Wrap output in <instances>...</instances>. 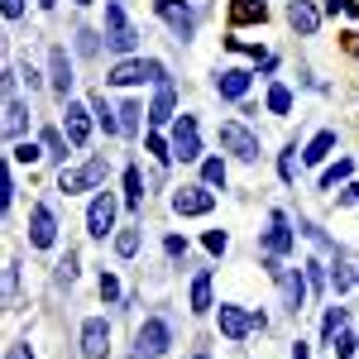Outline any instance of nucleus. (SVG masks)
<instances>
[{"label":"nucleus","instance_id":"obj_1","mask_svg":"<svg viewBox=\"0 0 359 359\" xmlns=\"http://www.w3.org/2000/svg\"><path fill=\"white\" fill-rule=\"evenodd\" d=\"M106 172H111L106 154H96V158H86L82 168H62V172H57V187H62L67 196L86 192V187H101V182H106Z\"/></svg>","mask_w":359,"mask_h":359},{"label":"nucleus","instance_id":"obj_2","mask_svg":"<svg viewBox=\"0 0 359 359\" xmlns=\"http://www.w3.org/2000/svg\"><path fill=\"white\" fill-rule=\"evenodd\" d=\"M106 43H111V53H135L139 48V34L120 0H106Z\"/></svg>","mask_w":359,"mask_h":359},{"label":"nucleus","instance_id":"obj_3","mask_svg":"<svg viewBox=\"0 0 359 359\" xmlns=\"http://www.w3.org/2000/svg\"><path fill=\"white\" fill-rule=\"evenodd\" d=\"M111 86H139V82H168L163 62H154V57H130V62H115L111 77H106Z\"/></svg>","mask_w":359,"mask_h":359},{"label":"nucleus","instance_id":"obj_4","mask_svg":"<svg viewBox=\"0 0 359 359\" xmlns=\"http://www.w3.org/2000/svg\"><path fill=\"white\" fill-rule=\"evenodd\" d=\"M168 345H172V331H168V321H163V316H149V321L139 326V335H135V355L158 359V355H168Z\"/></svg>","mask_w":359,"mask_h":359},{"label":"nucleus","instance_id":"obj_5","mask_svg":"<svg viewBox=\"0 0 359 359\" xmlns=\"http://www.w3.org/2000/svg\"><path fill=\"white\" fill-rule=\"evenodd\" d=\"M154 10H158V20H168V29L177 34V43H187L196 34V10L187 0H154Z\"/></svg>","mask_w":359,"mask_h":359},{"label":"nucleus","instance_id":"obj_6","mask_svg":"<svg viewBox=\"0 0 359 359\" xmlns=\"http://www.w3.org/2000/svg\"><path fill=\"white\" fill-rule=\"evenodd\" d=\"M264 326H269L264 311H245V306H225L221 302V331L230 335V340H245L249 331H264Z\"/></svg>","mask_w":359,"mask_h":359},{"label":"nucleus","instance_id":"obj_7","mask_svg":"<svg viewBox=\"0 0 359 359\" xmlns=\"http://www.w3.org/2000/svg\"><path fill=\"white\" fill-rule=\"evenodd\" d=\"M269 273H273L278 287H283V306L297 316V311H302V302H306V278L297 273V269H283L278 259H269Z\"/></svg>","mask_w":359,"mask_h":359},{"label":"nucleus","instance_id":"obj_8","mask_svg":"<svg viewBox=\"0 0 359 359\" xmlns=\"http://www.w3.org/2000/svg\"><path fill=\"white\" fill-rule=\"evenodd\" d=\"M221 144L235 154V158H245V163L259 158V135H249L240 120H225V125H221Z\"/></svg>","mask_w":359,"mask_h":359},{"label":"nucleus","instance_id":"obj_9","mask_svg":"<svg viewBox=\"0 0 359 359\" xmlns=\"http://www.w3.org/2000/svg\"><path fill=\"white\" fill-rule=\"evenodd\" d=\"M106 350H111V326H106V316H86L82 321V355L106 359Z\"/></svg>","mask_w":359,"mask_h":359},{"label":"nucleus","instance_id":"obj_10","mask_svg":"<svg viewBox=\"0 0 359 359\" xmlns=\"http://www.w3.org/2000/svg\"><path fill=\"white\" fill-rule=\"evenodd\" d=\"M196 154H201V139H196V120H192V115H182V120L172 125V158H177V163H192Z\"/></svg>","mask_w":359,"mask_h":359},{"label":"nucleus","instance_id":"obj_11","mask_svg":"<svg viewBox=\"0 0 359 359\" xmlns=\"http://www.w3.org/2000/svg\"><path fill=\"white\" fill-rule=\"evenodd\" d=\"M211 206H216L211 187H182V192H172V211L177 216H206Z\"/></svg>","mask_w":359,"mask_h":359},{"label":"nucleus","instance_id":"obj_12","mask_svg":"<svg viewBox=\"0 0 359 359\" xmlns=\"http://www.w3.org/2000/svg\"><path fill=\"white\" fill-rule=\"evenodd\" d=\"M115 230V196L101 192L96 201H91V211H86V235H96V240H106Z\"/></svg>","mask_w":359,"mask_h":359},{"label":"nucleus","instance_id":"obj_13","mask_svg":"<svg viewBox=\"0 0 359 359\" xmlns=\"http://www.w3.org/2000/svg\"><path fill=\"white\" fill-rule=\"evenodd\" d=\"M91 115H96V111H86V106H72V101H67V115H62V135H67V144H72V149H86V135H91Z\"/></svg>","mask_w":359,"mask_h":359},{"label":"nucleus","instance_id":"obj_14","mask_svg":"<svg viewBox=\"0 0 359 359\" xmlns=\"http://www.w3.org/2000/svg\"><path fill=\"white\" fill-rule=\"evenodd\" d=\"M53 240H57L53 211H48V206H34V211H29V245H34V249H48Z\"/></svg>","mask_w":359,"mask_h":359},{"label":"nucleus","instance_id":"obj_15","mask_svg":"<svg viewBox=\"0 0 359 359\" xmlns=\"http://www.w3.org/2000/svg\"><path fill=\"white\" fill-rule=\"evenodd\" d=\"M287 249H292V230L283 221V211H273V225L264 230V254H269V259H283Z\"/></svg>","mask_w":359,"mask_h":359},{"label":"nucleus","instance_id":"obj_16","mask_svg":"<svg viewBox=\"0 0 359 359\" xmlns=\"http://www.w3.org/2000/svg\"><path fill=\"white\" fill-rule=\"evenodd\" d=\"M287 25L311 39V34L321 29V15H316V5H311V0H292V5H287Z\"/></svg>","mask_w":359,"mask_h":359},{"label":"nucleus","instance_id":"obj_17","mask_svg":"<svg viewBox=\"0 0 359 359\" xmlns=\"http://www.w3.org/2000/svg\"><path fill=\"white\" fill-rule=\"evenodd\" d=\"M269 5L264 0H230V25H264Z\"/></svg>","mask_w":359,"mask_h":359},{"label":"nucleus","instance_id":"obj_18","mask_svg":"<svg viewBox=\"0 0 359 359\" xmlns=\"http://www.w3.org/2000/svg\"><path fill=\"white\" fill-rule=\"evenodd\" d=\"M216 91H221L225 101H240V96L249 91V72L245 67H225L221 77H216Z\"/></svg>","mask_w":359,"mask_h":359},{"label":"nucleus","instance_id":"obj_19","mask_svg":"<svg viewBox=\"0 0 359 359\" xmlns=\"http://www.w3.org/2000/svg\"><path fill=\"white\" fill-rule=\"evenodd\" d=\"M172 106H177L172 82H158V96H154V106H149V120H154V125H168V120H172Z\"/></svg>","mask_w":359,"mask_h":359},{"label":"nucleus","instance_id":"obj_20","mask_svg":"<svg viewBox=\"0 0 359 359\" xmlns=\"http://www.w3.org/2000/svg\"><path fill=\"white\" fill-rule=\"evenodd\" d=\"M331 149H335V130H321V135L302 149V163H321V158H331Z\"/></svg>","mask_w":359,"mask_h":359},{"label":"nucleus","instance_id":"obj_21","mask_svg":"<svg viewBox=\"0 0 359 359\" xmlns=\"http://www.w3.org/2000/svg\"><path fill=\"white\" fill-rule=\"evenodd\" d=\"M25 115H29V106L20 101V96H5V135H10V139L25 130Z\"/></svg>","mask_w":359,"mask_h":359},{"label":"nucleus","instance_id":"obj_22","mask_svg":"<svg viewBox=\"0 0 359 359\" xmlns=\"http://www.w3.org/2000/svg\"><path fill=\"white\" fill-rule=\"evenodd\" d=\"M53 91H57V96H67V91H72V62H67L62 48H53Z\"/></svg>","mask_w":359,"mask_h":359},{"label":"nucleus","instance_id":"obj_23","mask_svg":"<svg viewBox=\"0 0 359 359\" xmlns=\"http://www.w3.org/2000/svg\"><path fill=\"white\" fill-rule=\"evenodd\" d=\"M125 206H130V211H139V206H144V177H139V168H130V172H125Z\"/></svg>","mask_w":359,"mask_h":359},{"label":"nucleus","instance_id":"obj_24","mask_svg":"<svg viewBox=\"0 0 359 359\" xmlns=\"http://www.w3.org/2000/svg\"><path fill=\"white\" fill-rule=\"evenodd\" d=\"M192 311H211V273L192 278Z\"/></svg>","mask_w":359,"mask_h":359},{"label":"nucleus","instance_id":"obj_25","mask_svg":"<svg viewBox=\"0 0 359 359\" xmlns=\"http://www.w3.org/2000/svg\"><path fill=\"white\" fill-rule=\"evenodd\" d=\"M350 172H355V163H350V158H340L335 168H326V172H321V192H335V182H345Z\"/></svg>","mask_w":359,"mask_h":359},{"label":"nucleus","instance_id":"obj_26","mask_svg":"<svg viewBox=\"0 0 359 359\" xmlns=\"http://www.w3.org/2000/svg\"><path fill=\"white\" fill-rule=\"evenodd\" d=\"M91 111H96V120H101V125H106V135H120V111H111V106H106V96H96V101H91Z\"/></svg>","mask_w":359,"mask_h":359},{"label":"nucleus","instance_id":"obj_27","mask_svg":"<svg viewBox=\"0 0 359 359\" xmlns=\"http://www.w3.org/2000/svg\"><path fill=\"white\" fill-rule=\"evenodd\" d=\"M340 331H345V306H331V311L321 316V340H335Z\"/></svg>","mask_w":359,"mask_h":359},{"label":"nucleus","instance_id":"obj_28","mask_svg":"<svg viewBox=\"0 0 359 359\" xmlns=\"http://www.w3.org/2000/svg\"><path fill=\"white\" fill-rule=\"evenodd\" d=\"M269 111H273V115H287V111H292V91H287L283 82L269 86Z\"/></svg>","mask_w":359,"mask_h":359},{"label":"nucleus","instance_id":"obj_29","mask_svg":"<svg viewBox=\"0 0 359 359\" xmlns=\"http://www.w3.org/2000/svg\"><path fill=\"white\" fill-rule=\"evenodd\" d=\"M135 249H139V225H125V230L115 235V254H120V259H130Z\"/></svg>","mask_w":359,"mask_h":359},{"label":"nucleus","instance_id":"obj_30","mask_svg":"<svg viewBox=\"0 0 359 359\" xmlns=\"http://www.w3.org/2000/svg\"><path fill=\"white\" fill-rule=\"evenodd\" d=\"M278 172H283V182H287V187L297 182V144H287V149H283V158H278Z\"/></svg>","mask_w":359,"mask_h":359},{"label":"nucleus","instance_id":"obj_31","mask_svg":"<svg viewBox=\"0 0 359 359\" xmlns=\"http://www.w3.org/2000/svg\"><path fill=\"white\" fill-rule=\"evenodd\" d=\"M43 149H48V158H67V139H62V130H43Z\"/></svg>","mask_w":359,"mask_h":359},{"label":"nucleus","instance_id":"obj_32","mask_svg":"<svg viewBox=\"0 0 359 359\" xmlns=\"http://www.w3.org/2000/svg\"><path fill=\"white\" fill-rule=\"evenodd\" d=\"M201 177H206V187H225V163L221 158H206L201 163Z\"/></svg>","mask_w":359,"mask_h":359},{"label":"nucleus","instance_id":"obj_33","mask_svg":"<svg viewBox=\"0 0 359 359\" xmlns=\"http://www.w3.org/2000/svg\"><path fill=\"white\" fill-rule=\"evenodd\" d=\"M10 154H15V158H20V163H39V158H43V149H39V144H15V149H10Z\"/></svg>","mask_w":359,"mask_h":359},{"label":"nucleus","instance_id":"obj_34","mask_svg":"<svg viewBox=\"0 0 359 359\" xmlns=\"http://www.w3.org/2000/svg\"><path fill=\"white\" fill-rule=\"evenodd\" d=\"M331 345H335V355H340V359H355V345H359V340H355L350 331H340V335L331 340Z\"/></svg>","mask_w":359,"mask_h":359},{"label":"nucleus","instance_id":"obj_35","mask_svg":"<svg viewBox=\"0 0 359 359\" xmlns=\"http://www.w3.org/2000/svg\"><path fill=\"white\" fill-rule=\"evenodd\" d=\"M135 125H139V106H135V101H125V106H120V130L135 135Z\"/></svg>","mask_w":359,"mask_h":359},{"label":"nucleus","instance_id":"obj_36","mask_svg":"<svg viewBox=\"0 0 359 359\" xmlns=\"http://www.w3.org/2000/svg\"><path fill=\"white\" fill-rule=\"evenodd\" d=\"M331 283H335V292H345V287H355V273H350L345 264H335V269H331Z\"/></svg>","mask_w":359,"mask_h":359},{"label":"nucleus","instance_id":"obj_37","mask_svg":"<svg viewBox=\"0 0 359 359\" xmlns=\"http://www.w3.org/2000/svg\"><path fill=\"white\" fill-rule=\"evenodd\" d=\"M15 201V182H10V168H0V206Z\"/></svg>","mask_w":359,"mask_h":359},{"label":"nucleus","instance_id":"obj_38","mask_svg":"<svg viewBox=\"0 0 359 359\" xmlns=\"http://www.w3.org/2000/svg\"><path fill=\"white\" fill-rule=\"evenodd\" d=\"M57 283H77V259H72V254L57 264Z\"/></svg>","mask_w":359,"mask_h":359},{"label":"nucleus","instance_id":"obj_39","mask_svg":"<svg viewBox=\"0 0 359 359\" xmlns=\"http://www.w3.org/2000/svg\"><path fill=\"white\" fill-rule=\"evenodd\" d=\"M225 245H230L225 230H206V249H211V254H225Z\"/></svg>","mask_w":359,"mask_h":359},{"label":"nucleus","instance_id":"obj_40","mask_svg":"<svg viewBox=\"0 0 359 359\" xmlns=\"http://www.w3.org/2000/svg\"><path fill=\"white\" fill-rule=\"evenodd\" d=\"M101 297H106V302H120V283H115L111 273L101 278Z\"/></svg>","mask_w":359,"mask_h":359},{"label":"nucleus","instance_id":"obj_41","mask_svg":"<svg viewBox=\"0 0 359 359\" xmlns=\"http://www.w3.org/2000/svg\"><path fill=\"white\" fill-rule=\"evenodd\" d=\"M168 149H172V144H168L163 135H149V154H158V158H172Z\"/></svg>","mask_w":359,"mask_h":359},{"label":"nucleus","instance_id":"obj_42","mask_svg":"<svg viewBox=\"0 0 359 359\" xmlns=\"http://www.w3.org/2000/svg\"><path fill=\"white\" fill-rule=\"evenodd\" d=\"M0 10H5V20H20L25 15V0H0Z\"/></svg>","mask_w":359,"mask_h":359},{"label":"nucleus","instance_id":"obj_43","mask_svg":"<svg viewBox=\"0 0 359 359\" xmlns=\"http://www.w3.org/2000/svg\"><path fill=\"white\" fill-rule=\"evenodd\" d=\"M168 254L182 259V254H187V240H182V235H168Z\"/></svg>","mask_w":359,"mask_h":359},{"label":"nucleus","instance_id":"obj_44","mask_svg":"<svg viewBox=\"0 0 359 359\" xmlns=\"http://www.w3.org/2000/svg\"><path fill=\"white\" fill-rule=\"evenodd\" d=\"M77 48H82V53H96V34H91V29L77 34Z\"/></svg>","mask_w":359,"mask_h":359},{"label":"nucleus","instance_id":"obj_45","mask_svg":"<svg viewBox=\"0 0 359 359\" xmlns=\"http://www.w3.org/2000/svg\"><path fill=\"white\" fill-rule=\"evenodd\" d=\"M321 278H326V273H321V264L311 259V264H306V283H311V287H321Z\"/></svg>","mask_w":359,"mask_h":359},{"label":"nucleus","instance_id":"obj_46","mask_svg":"<svg viewBox=\"0 0 359 359\" xmlns=\"http://www.w3.org/2000/svg\"><path fill=\"white\" fill-rule=\"evenodd\" d=\"M335 201H359V182H355V187H345V192L335 196Z\"/></svg>","mask_w":359,"mask_h":359},{"label":"nucleus","instance_id":"obj_47","mask_svg":"<svg viewBox=\"0 0 359 359\" xmlns=\"http://www.w3.org/2000/svg\"><path fill=\"white\" fill-rule=\"evenodd\" d=\"M345 48H350V53L359 57V34H345Z\"/></svg>","mask_w":359,"mask_h":359},{"label":"nucleus","instance_id":"obj_48","mask_svg":"<svg viewBox=\"0 0 359 359\" xmlns=\"http://www.w3.org/2000/svg\"><path fill=\"white\" fill-rule=\"evenodd\" d=\"M292 359H311V355H306V345H302V340L292 345Z\"/></svg>","mask_w":359,"mask_h":359},{"label":"nucleus","instance_id":"obj_49","mask_svg":"<svg viewBox=\"0 0 359 359\" xmlns=\"http://www.w3.org/2000/svg\"><path fill=\"white\" fill-rule=\"evenodd\" d=\"M15 359H34V350H25V345H15Z\"/></svg>","mask_w":359,"mask_h":359},{"label":"nucleus","instance_id":"obj_50","mask_svg":"<svg viewBox=\"0 0 359 359\" xmlns=\"http://www.w3.org/2000/svg\"><path fill=\"white\" fill-rule=\"evenodd\" d=\"M39 5H43V10H53V5H57V0H39Z\"/></svg>","mask_w":359,"mask_h":359},{"label":"nucleus","instance_id":"obj_51","mask_svg":"<svg viewBox=\"0 0 359 359\" xmlns=\"http://www.w3.org/2000/svg\"><path fill=\"white\" fill-rule=\"evenodd\" d=\"M192 359H211V355H192Z\"/></svg>","mask_w":359,"mask_h":359},{"label":"nucleus","instance_id":"obj_52","mask_svg":"<svg viewBox=\"0 0 359 359\" xmlns=\"http://www.w3.org/2000/svg\"><path fill=\"white\" fill-rule=\"evenodd\" d=\"M77 5H86V0H77Z\"/></svg>","mask_w":359,"mask_h":359},{"label":"nucleus","instance_id":"obj_53","mask_svg":"<svg viewBox=\"0 0 359 359\" xmlns=\"http://www.w3.org/2000/svg\"><path fill=\"white\" fill-rule=\"evenodd\" d=\"M135 359H144V355H135Z\"/></svg>","mask_w":359,"mask_h":359}]
</instances>
